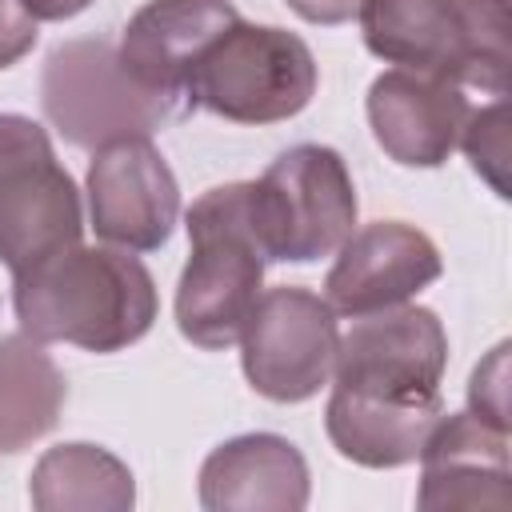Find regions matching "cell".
<instances>
[{"label": "cell", "mask_w": 512, "mask_h": 512, "mask_svg": "<svg viewBox=\"0 0 512 512\" xmlns=\"http://www.w3.org/2000/svg\"><path fill=\"white\" fill-rule=\"evenodd\" d=\"M36 44V20L28 16L24 0H0V72L24 60Z\"/></svg>", "instance_id": "44dd1931"}, {"label": "cell", "mask_w": 512, "mask_h": 512, "mask_svg": "<svg viewBox=\"0 0 512 512\" xmlns=\"http://www.w3.org/2000/svg\"><path fill=\"white\" fill-rule=\"evenodd\" d=\"M320 68L312 48L276 24L236 20L188 76V112L204 108L232 124H280L308 108Z\"/></svg>", "instance_id": "277c9868"}, {"label": "cell", "mask_w": 512, "mask_h": 512, "mask_svg": "<svg viewBox=\"0 0 512 512\" xmlns=\"http://www.w3.org/2000/svg\"><path fill=\"white\" fill-rule=\"evenodd\" d=\"M336 340L332 304L300 284H280L256 296L236 344L240 368L264 400L300 404L332 380Z\"/></svg>", "instance_id": "ba28073f"}, {"label": "cell", "mask_w": 512, "mask_h": 512, "mask_svg": "<svg viewBox=\"0 0 512 512\" xmlns=\"http://www.w3.org/2000/svg\"><path fill=\"white\" fill-rule=\"evenodd\" d=\"M188 264L176 284V328L196 348H232L264 284V248L248 212V184H220L192 200Z\"/></svg>", "instance_id": "3957f363"}, {"label": "cell", "mask_w": 512, "mask_h": 512, "mask_svg": "<svg viewBox=\"0 0 512 512\" xmlns=\"http://www.w3.org/2000/svg\"><path fill=\"white\" fill-rule=\"evenodd\" d=\"M460 148L480 172V180H488L496 196H508V100L504 96H496L480 112H468L460 128Z\"/></svg>", "instance_id": "d6986e66"}, {"label": "cell", "mask_w": 512, "mask_h": 512, "mask_svg": "<svg viewBox=\"0 0 512 512\" xmlns=\"http://www.w3.org/2000/svg\"><path fill=\"white\" fill-rule=\"evenodd\" d=\"M468 412L508 432V344H496L468 380Z\"/></svg>", "instance_id": "ffe728a7"}, {"label": "cell", "mask_w": 512, "mask_h": 512, "mask_svg": "<svg viewBox=\"0 0 512 512\" xmlns=\"http://www.w3.org/2000/svg\"><path fill=\"white\" fill-rule=\"evenodd\" d=\"M248 212L268 264L332 256L356 228V188L344 156L328 144L280 152L260 180H248Z\"/></svg>", "instance_id": "5b68a950"}, {"label": "cell", "mask_w": 512, "mask_h": 512, "mask_svg": "<svg viewBox=\"0 0 512 512\" xmlns=\"http://www.w3.org/2000/svg\"><path fill=\"white\" fill-rule=\"evenodd\" d=\"M308 492L304 452L276 432L232 436L200 464V504L208 512H300Z\"/></svg>", "instance_id": "9a60e30c"}, {"label": "cell", "mask_w": 512, "mask_h": 512, "mask_svg": "<svg viewBox=\"0 0 512 512\" xmlns=\"http://www.w3.org/2000/svg\"><path fill=\"white\" fill-rule=\"evenodd\" d=\"M444 368L448 332L440 316L420 304H396L352 320V328L336 340L332 384L368 396L424 400L440 396Z\"/></svg>", "instance_id": "9c48e42d"}, {"label": "cell", "mask_w": 512, "mask_h": 512, "mask_svg": "<svg viewBox=\"0 0 512 512\" xmlns=\"http://www.w3.org/2000/svg\"><path fill=\"white\" fill-rule=\"evenodd\" d=\"M88 4H92V0H24L28 16H32L36 24H40V20H72V16H80Z\"/></svg>", "instance_id": "603a6c76"}, {"label": "cell", "mask_w": 512, "mask_h": 512, "mask_svg": "<svg viewBox=\"0 0 512 512\" xmlns=\"http://www.w3.org/2000/svg\"><path fill=\"white\" fill-rule=\"evenodd\" d=\"M28 500L40 512H128L136 504V480L116 452L72 440L36 460Z\"/></svg>", "instance_id": "e0dca14e"}, {"label": "cell", "mask_w": 512, "mask_h": 512, "mask_svg": "<svg viewBox=\"0 0 512 512\" xmlns=\"http://www.w3.org/2000/svg\"><path fill=\"white\" fill-rule=\"evenodd\" d=\"M416 504L424 512L512 508L508 432L472 412H444L420 452Z\"/></svg>", "instance_id": "4fadbf2b"}, {"label": "cell", "mask_w": 512, "mask_h": 512, "mask_svg": "<svg viewBox=\"0 0 512 512\" xmlns=\"http://www.w3.org/2000/svg\"><path fill=\"white\" fill-rule=\"evenodd\" d=\"M88 216L100 240L124 252H156L180 220V184L148 136H120L92 148Z\"/></svg>", "instance_id": "30bf717a"}, {"label": "cell", "mask_w": 512, "mask_h": 512, "mask_svg": "<svg viewBox=\"0 0 512 512\" xmlns=\"http://www.w3.org/2000/svg\"><path fill=\"white\" fill-rule=\"evenodd\" d=\"M80 232V188L48 132L20 112H0V264L16 276L80 244Z\"/></svg>", "instance_id": "52a82bcc"}, {"label": "cell", "mask_w": 512, "mask_h": 512, "mask_svg": "<svg viewBox=\"0 0 512 512\" xmlns=\"http://www.w3.org/2000/svg\"><path fill=\"white\" fill-rule=\"evenodd\" d=\"M356 20L384 64L508 96V0H364Z\"/></svg>", "instance_id": "7a4b0ae2"}, {"label": "cell", "mask_w": 512, "mask_h": 512, "mask_svg": "<svg viewBox=\"0 0 512 512\" xmlns=\"http://www.w3.org/2000/svg\"><path fill=\"white\" fill-rule=\"evenodd\" d=\"M284 4L308 24H344L364 8V0H284Z\"/></svg>", "instance_id": "7402d4cb"}, {"label": "cell", "mask_w": 512, "mask_h": 512, "mask_svg": "<svg viewBox=\"0 0 512 512\" xmlns=\"http://www.w3.org/2000/svg\"><path fill=\"white\" fill-rule=\"evenodd\" d=\"M68 384L56 360L28 332L0 336V456H12L60 420Z\"/></svg>", "instance_id": "ac0fdd59"}, {"label": "cell", "mask_w": 512, "mask_h": 512, "mask_svg": "<svg viewBox=\"0 0 512 512\" xmlns=\"http://www.w3.org/2000/svg\"><path fill=\"white\" fill-rule=\"evenodd\" d=\"M468 112L464 88L404 68L380 72L368 88L372 136L404 168H440L460 144Z\"/></svg>", "instance_id": "5bb4252c"}, {"label": "cell", "mask_w": 512, "mask_h": 512, "mask_svg": "<svg viewBox=\"0 0 512 512\" xmlns=\"http://www.w3.org/2000/svg\"><path fill=\"white\" fill-rule=\"evenodd\" d=\"M48 124L76 148H100L120 136H148L184 116V108L128 76L108 40H68L48 52L40 76Z\"/></svg>", "instance_id": "8992f818"}, {"label": "cell", "mask_w": 512, "mask_h": 512, "mask_svg": "<svg viewBox=\"0 0 512 512\" xmlns=\"http://www.w3.org/2000/svg\"><path fill=\"white\" fill-rule=\"evenodd\" d=\"M336 264L324 280V300L340 316H368L408 304L432 280H440V248L404 220H372L332 252Z\"/></svg>", "instance_id": "8fae6325"}, {"label": "cell", "mask_w": 512, "mask_h": 512, "mask_svg": "<svg viewBox=\"0 0 512 512\" xmlns=\"http://www.w3.org/2000/svg\"><path fill=\"white\" fill-rule=\"evenodd\" d=\"M240 20L232 0H148L116 44L128 76L188 112V76L212 40Z\"/></svg>", "instance_id": "7c38bea8"}, {"label": "cell", "mask_w": 512, "mask_h": 512, "mask_svg": "<svg viewBox=\"0 0 512 512\" xmlns=\"http://www.w3.org/2000/svg\"><path fill=\"white\" fill-rule=\"evenodd\" d=\"M444 416L440 396L392 400L352 388H336L324 408V428L332 448L360 468H404L420 460L432 428Z\"/></svg>", "instance_id": "2e32d148"}, {"label": "cell", "mask_w": 512, "mask_h": 512, "mask_svg": "<svg viewBox=\"0 0 512 512\" xmlns=\"http://www.w3.org/2000/svg\"><path fill=\"white\" fill-rule=\"evenodd\" d=\"M20 332L40 344L120 352L148 336L156 320V280L124 248L68 244L12 276Z\"/></svg>", "instance_id": "6da1fadb"}]
</instances>
